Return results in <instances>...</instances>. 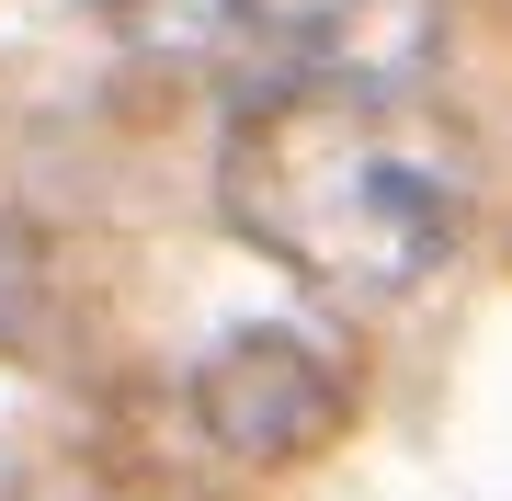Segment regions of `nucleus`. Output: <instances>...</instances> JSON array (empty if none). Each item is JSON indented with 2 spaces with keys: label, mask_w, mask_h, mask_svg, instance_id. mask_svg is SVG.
I'll return each instance as SVG.
<instances>
[{
  "label": "nucleus",
  "mask_w": 512,
  "mask_h": 501,
  "mask_svg": "<svg viewBox=\"0 0 512 501\" xmlns=\"http://www.w3.org/2000/svg\"><path fill=\"white\" fill-rule=\"evenodd\" d=\"M410 80H285L228 126L217 205L251 251L342 308H399L467 251V137L399 103Z\"/></svg>",
  "instance_id": "nucleus-1"
},
{
  "label": "nucleus",
  "mask_w": 512,
  "mask_h": 501,
  "mask_svg": "<svg viewBox=\"0 0 512 501\" xmlns=\"http://www.w3.org/2000/svg\"><path fill=\"white\" fill-rule=\"evenodd\" d=\"M444 0H217V35L251 57V92L285 80H421Z\"/></svg>",
  "instance_id": "nucleus-2"
},
{
  "label": "nucleus",
  "mask_w": 512,
  "mask_h": 501,
  "mask_svg": "<svg viewBox=\"0 0 512 501\" xmlns=\"http://www.w3.org/2000/svg\"><path fill=\"white\" fill-rule=\"evenodd\" d=\"M194 422L217 433L228 456L274 467V456H308L342 433V365L308 342V331H274V319H251V331H228L205 353L194 376Z\"/></svg>",
  "instance_id": "nucleus-3"
},
{
  "label": "nucleus",
  "mask_w": 512,
  "mask_h": 501,
  "mask_svg": "<svg viewBox=\"0 0 512 501\" xmlns=\"http://www.w3.org/2000/svg\"><path fill=\"white\" fill-rule=\"evenodd\" d=\"M35 297H46L35 240H23V228H0V342H23V331H35Z\"/></svg>",
  "instance_id": "nucleus-4"
}]
</instances>
